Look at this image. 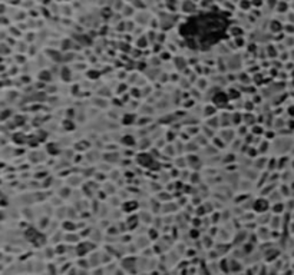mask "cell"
Instances as JSON below:
<instances>
[{
	"label": "cell",
	"instance_id": "1",
	"mask_svg": "<svg viewBox=\"0 0 294 275\" xmlns=\"http://www.w3.org/2000/svg\"><path fill=\"white\" fill-rule=\"evenodd\" d=\"M268 205H270V202L267 199H258L257 202L254 203V209L257 211V212H265V211L268 209Z\"/></svg>",
	"mask_w": 294,
	"mask_h": 275
}]
</instances>
